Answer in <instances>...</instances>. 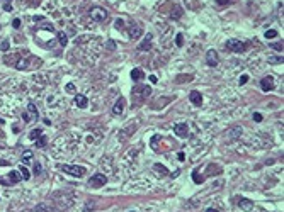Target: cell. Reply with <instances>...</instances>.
Returning a JSON list of instances; mask_svg holds the SVG:
<instances>
[{"label":"cell","instance_id":"cell-3","mask_svg":"<svg viewBox=\"0 0 284 212\" xmlns=\"http://www.w3.org/2000/svg\"><path fill=\"white\" fill-rule=\"evenodd\" d=\"M37 117H39V114H37L36 105H34L33 102H29L27 104V112L22 114V119L26 122H31V121H37Z\"/></svg>","mask_w":284,"mask_h":212},{"label":"cell","instance_id":"cell-21","mask_svg":"<svg viewBox=\"0 0 284 212\" xmlns=\"http://www.w3.org/2000/svg\"><path fill=\"white\" fill-rule=\"evenodd\" d=\"M267 61L270 63V65H282V61H284V58L282 56H270Z\"/></svg>","mask_w":284,"mask_h":212},{"label":"cell","instance_id":"cell-7","mask_svg":"<svg viewBox=\"0 0 284 212\" xmlns=\"http://www.w3.org/2000/svg\"><path fill=\"white\" fill-rule=\"evenodd\" d=\"M206 63L209 66H218V63H220V58H218V53L214 51V49H209V51L206 53Z\"/></svg>","mask_w":284,"mask_h":212},{"label":"cell","instance_id":"cell-26","mask_svg":"<svg viewBox=\"0 0 284 212\" xmlns=\"http://www.w3.org/2000/svg\"><path fill=\"white\" fill-rule=\"evenodd\" d=\"M41 172H43L41 163H39V161H34V175H41Z\"/></svg>","mask_w":284,"mask_h":212},{"label":"cell","instance_id":"cell-33","mask_svg":"<svg viewBox=\"0 0 284 212\" xmlns=\"http://www.w3.org/2000/svg\"><path fill=\"white\" fill-rule=\"evenodd\" d=\"M276 51H282V43H274V44H270Z\"/></svg>","mask_w":284,"mask_h":212},{"label":"cell","instance_id":"cell-43","mask_svg":"<svg viewBox=\"0 0 284 212\" xmlns=\"http://www.w3.org/2000/svg\"><path fill=\"white\" fill-rule=\"evenodd\" d=\"M107 48H109V49H114V43H112V41H109V43H107Z\"/></svg>","mask_w":284,"mask_h":212},{"label":"cell","instance_id":"cell-36","mask_svg":"<svg viewBox=\"0 0 284 212\" xmlns=\"http://www.w3.org/2000/svg\"><path fill=\"white\" fill-rule=\"evenodd\" d=\"M114 27H116V29H121V27H123V21H121V19H118V21L114 22Z\"/></svg>","mask_w":284,"mask_h":212},{"label":"cell","instance_id":"cell-37","mask_svg":"<svg viewBox=\"0 0 284 212\" xmlns=\"http://www.w3.org/2000/svg\"><path fill=\"white\" fill-rule=\"evenodd\" d=\"M12 26H14L15 29H19V27H21V21H19V19H14V22H12Z\"/></svg>","mask_w":284,"mask_h":212},{"label":"cell","instance_id":"cell-24","mask_svg":"<svg viewBox=\"0 0 284 212\" xmlns=\"http://www.w3.org/2000/svg\"><path fill=\"white\" fill-rule=\"evenodd\" d=\"M58 41H60V44H61V46H67V43H68L67 34H65V32H58Z\"/></svg>","mask_w":284,"mask_h":212},{"label":"cell","instance_id":"cell-44","mask_svg":"<svg viewBox=\"0 0 284 212\" xmlns=\"http://www.w3.org/2000/svg\"><path fill=\"white\" fill-rule=\"evenodd\" d=\"M177 158H179V160H181V161H182V160H184V153H182V151H181V153H179V154H177Z\"/></svg>","mask_w":284,"mask_h":212},{"label":"cell","instance_id":"cell-17","mask_svg":"<svg viewBox=\"0 0 284 212\" xmlns=\"http://www.w3.org/2000/svg\"><path fill=\"white\" fill-rule=\"evenodd\" d=\"M31 160H33V151H31V150H26V151L22 153V160H21V161H22L24 165H29Z\"/></svg>","mask_w":284,"mask_h":212},{"label":"cell","instance_id":"cell-14","mask_svg":"<svg viewBox=\"0 0 284 212\" xmlns=\"http://www.w3.org/2000/svg\"><path fill=\"white\" fill-rule=\"evenodd\" d=\"M240 207L243 209L245 212H248V210H252V209H254V202L252 200H248V199H240Z\"/></svg>","mask_w":284,"mask_h":212},{"label":"cell","instance_id":"cell-39","mask_svg":"<svg viewBox=\"0 0 284 212\" xmlns=\"http://www.w3.org/2000/svg\"><path fill=\"white\" fill-rule=\"evenodd\" d=\"M67 92H75V85L73 83H68L67 85Z\"/></svg>","mask_w":284,"mask_h":212},{"label":"cell","instance_id":"cell-29","mask_svg":"<svg viewBox=\"0 0 284 212\" xmlns=\"http://www.w3.org/2000/svg\"><path fill=\"white\" fill-rule=\"evenodd\" d=\"M21 176H22V180H29L31 178V175H29V172H27L24 166H21Z\"/></svg>","mask_w":284,"mask_h":212},{"label":"cell","instance_id":"cell-23","mask_svg":"<svg viewBox=\"0 0 284 212\" xmlns=\"http://www.w3.org/2000/svg\"><path fill=\"white\" fill-rule=\"evenodd\" d=\"M192 180H194L196 183H203L204 182V176H201L199 172H197V170H194V172H192Z\"/></svg>","mask_w":284,"mask_h":212},{"label":"cell","instance_id":"cell-22","mask_svg":"<svg viewBox=\"0 0 284 212\" xmlns=\"http://www.w3.org/2000/svg\"><path fill=\"white\" fill-rule=\"evenodd\" d=\"M192 80V75H179L177 78H175V81H177V83H187V81H191Z\"/></svg>","mask_w":284,"mask_h":212},{"label":"cell","instance_id":"cell-25","mask_svg":"<svg viewBox=\"0 0 284 212\" xmlns=\"http://www.w3.org/2000/svg\"><path fill=\"white\" fill-rule=\"evenodd\" d=\"M45 144H46V136L41 134L39 139H37V143H36V146H37V148H45Z\"/></svg>","mask_w":284,"mask_h":212},{"label":"cell","instance_id":"cell-30","mask_svg":"<svg viewBox=\"0 0 284 212\" xmlns=\"http://www.w3.org/2000/svg\"><path fill=\"white\" fill-rule=\"evenodd\" d=\"M175 44H177L179 48L184 46V36H182V34H177V37H175Z\"/></svg>","mask_w":284,"mask_h":212},{"label":"cell","instance_id":"cell-18","mask_svg":"<svg viewBox=\"0 0 284 212\" xmlns=\"http://www.w3.org/2000/svg\"><path fill=\"white\" fill-rule=\"evenodd\" d=\"M153 170H155V172H158V173H162L163 176H165V175H170V173H169V170H167L165 166H163V165H160V163L153 165Z\"/></svg>","mask_w":284,"mask_h":212},{"label":"cell","instance_id":"cell-41","mask_svg":"<svg viewBox=\"0 0 284 212\" xmlns=\"http://www.w3.org/2000/svg\"><path fill=\"white\" fill-rule=\"evenodd\" d=\"M150 81H151V83H157L158 80H157V77H155V75H150Z\"/></svg>","mask_w":284,"mask_h":212},{"label":"cell","instance_id":"cell-31","mask_svg":"<svg viewBox=\"0 0 284 212\" xmlns=\"http://www.w3.org/2000/svg\"><path fill=\"white\" fill-rule=\"evenodd\" d=\"M181 15H182V9H181V7H179V5H177V7L173 9V15H172V19H179V17H181Z\"/></svg>","mask_w":284,"mask_h":212},{"label":"cell","instance_id":"cell-34","mask_svg":"<svg viewBox=\"0 0 284 212\" xmlns=\"http://www.w3.org/2000/svg\"><path fill=\"white\" fill-rule=\"evenodd\" d=\"M27 68V61H19L17 63V70H26Z\"/></svg>","mask_w":284,"mask_h":212},{"label":"cell","instance_id":"cell-35","mask_svg":"<svg viewBox=\"0 0 284 212\" xmlns=\"http://www.w3.org/2000/svg\"><path fill=\"white\" fill-rule=\"evenodd\" d=\"M254 121H255V122H262V114L254 112Z\"/></svg>","mask_w":284,"mask_h":212},{"label":"cell","instance_id":"cell-38","mask_svg":"<svg viewBox=\"0 0 284 212\" xmlns=\"http://www.w3.org/2000/svg\"><path fill=\"white\" fill-rule=\"evenodd\" d=\"M0 48H2V51H7V49H9V41H4Z\"/></svg>","mask_w":284,"mask_h":212},{"label":"cell","instance_id":"cell-13","mask_svg":"<svg viewBox=\"0 0 284 212\" xmlns=\"http://www.w3.org/2000/svg\"><path fill=\"white\" fill-rule=\"evenodd\" d=\"M189 99H191V102L194 104V105H201V104H203V95L196 90H192L191 93H189Z\"/></svg>","mask_w":284,"mask_h":212},{"label":"cell","instance_id":"cell-10","mask_svg":"<svg viewBox=\"0 0 284 212\" xmlns=\"http://www.w3.org/2000/svg\"><path fill=\"white\" fill-rule=\"evenodd\" d=\"M260 88L264 92H270V90H274V80H272V77H264L260 80Z\"/></svg>","mask_w":284,"mask_h":212},{"label":"cell","instance_id":"cell-11","mask_svg":"<svg viewBox=\"0 0 284 212\" xmlns=\"http://www.w3.org/2000/svg\"><path fill=\"white\" fill-rule=\"evenodd\" d=\"M151 37H153L151 34H146V36H145V39L138 44V49H140V51H148V49L151 48Z\"/></svg>","mask_w":284,"mask_h":212},{"label":"cell","instance_id":"cell-1","mask_svg":"<svg viewBox=\"0 0 284 212\" xmlns=\"http://www.w3.org/2000/svg\"><path fill=\"white\" fill-rule=\"evenodd\" d=\"M60 168L65 173H68V175L77 176V178H82L85 175V168L84 166H78V165H60Z\"/></svg>","mask_w":284,"mask_h":212},{"label":"cell","instance_id":"cell-9","mask_svg":"<svg viewBox=\"0 0 284 212\" xmlns=\"http://www.w3.org/2000/svg\"><path fill=\"white\" fill-rule=\"evenodd\" d=\"M225 134H226V139H228V141H233V139L240 138V134H242V127H240V126H233V127L228 129Z\"/></svg>","mask_w":284,"mask_h":212},{"label":"cell","instance_id":"cell-2","mask_svg":"<svg viewBox=\"0 0 284 212\" xmlns=\"http://www.w3.org/2000/svg\"><path fill=\"white\" fill-rule=\"evenodd\" d=\"M90 17H92L95 22H104V21H107V17H109V12L102 7H92Z\"/></svg>","mask_w":284,"mask_h":212},{"label":"cell","instance_id":"cell-27","mask_svg":"<svg viewBox=\"0 0 284 212\" xmlns=\"http://www.w3.org/2000/svg\"><path fill=\"white\" fill-rule=\"evenodd\" d=\"M266 39H272V37H276L277 36V31H274V29H269V31H266Z\"/></svg>","mask_w":284,"mask_h":212},{"label":"cell","instance_id":"cell-19","mask_svg":"<svg viewBox=\"0 0 284 212\" xmlns=\"http://www.w3.org/2000/svg\"><path fill=\"white\" fill-rule=\"evenodd\" d=\"M141 77H143V73H141V70H140V68H133V70H131V80L138 81Z\"/></svg>","mask_w":284,"mask_h":212},{"label":"cell","instance_id":"cell-47","mask_svg":"<svg viewBox=\"0 0 284 212\" xmlns=\"http://www.w3.org/2000/svg\"><path fill=\"white\" fill-rule=\"evenodd\" d=\"M131 212H133V210H131Z\"/></svg>","mask_w":284,"mask_h":212},{"label":"cell","instance_id":"cell-32","mask_svg":"<svg viewBox=\"0 0 284 212\" xmlns=\"http://www.w3.org/2000/svg\"><path fill=\"white\" fill-rule=\"evenodd\" d=\"M248 81V75H242V77H240V80H238V83L240 85H245Z\"/></svg>","mask_w":284,"mask_h":212},{"label":"cell","instance_id":"cell-16","mask_svg":"<svg viewBox=\"0 0 284 212\" xmlns=\"http://www.w3.org/2000/svg\"><path fill=\"white\" fill-rule=\"evenodd\" d=\"M9 180H10V183H17V182H21V180H22V176H21V173L19 172H10L9 173Z\"/></svg>","mask_w":284,"mask_h":212},{"label":"cell","instance_id":"cell-42","mask_svg":"<svg viewBox=\"0 0 284 212\" xmlns=\"http://www.w3.org/2000/svg\"><path fill=\"white\" fill-rule=\"evenodd\" d=\"M216 2H218V4H220V5H225V4H228L230 0H216Z\"/></svg>","mask_w":284,"mask_h":212},{"label":"cell","instance_id":"cell-40","mask_svg":"<svg viewBox=\"0 0 284 212\" xmlns=\"http://www.w3.org/2000/svg\"><path fill=\"white\" fill-rule=\"evenodd\" d=\"M4 10H5V12H10V10H12V5H10V4H5V5H4Z\"/></svg>","mask_w":284,"mask_h":212},{"label":"cell","instance_id":"cell-15","mask_svg":"<svg viewBox=\"0 0 284 212\" xmlns=\"http://www.w3.org/2000/svg\"><path fill=\"white\" fill-rule=\"evenodd\" d=\"M141 32H143V31H141L140 26H131V29H129V37H131V39H138V37L141 36Z\"/></svg>","mask_w":284,"mask_h":212},{"label":"cell","instance_id":"cell-46","mask_svg":"<svg viewBox=\"0 0 284 212\" xmlns=\"http://www.w3.org/2000/svg\"><path fill=\"white\" fill-rule=\"evenodd\" d=\"M0 124H4V119H2V117H0Z\"/></svg>","mask_w":284,"mask_h":212},{"label":"cell","instance_id":"cell-28","mask_svg":"<svg viewBox=\"0 0 284 212\" xmlns=\"http://www.w3.org/2000/svg\"><path fill=\"white\" fill-rule=\"evenodd\" d=\"M41 134H43V131H41V129H34V131H31L29 138H31V139H37Z\"/></svg>","mask_w":284,"mask_h":212},{"label":"cell","instance_id":"cell-20","mask_svg":"<svg viewBox=\"0 0 284 212\" xmlns=\"http://www.w3.org/2000/svg\"><path fill=\"white\" fill-rule=\"evenodd\" d=\"M33 212H49V207L45 204V202H41V204H37L36 207L33 209Z\"/></svg>","mask_w":284,"mask_h":212},{"label":"cell","instance_id":"cell-6","mask_svg":"<svg viewBox=\"0 0 284 212\" xmlns=\"http://www.w3.org/2000/svg\"><path fill=\"white\" fill-rule=\"evenodd\" d=\"M173 132L179 136V138H185L189 132V126L185 124V122H179V124L173 126Z\"/></svg>","mask_w":284,"mask_h":212},{"label":"cell","instance_id":"cell-45","mask_svg":"<svg viewBox=\"0 0 284 212\" xmlns=\"http://www.w3.org/2000/svg\"><path fill=\"white\" fill-rule=\"evenodd\" d=\"M206 212H218V210H216V209H208Z\"/></svg>","mask_w":284,"mask_h":212},{"label":"cell","instance_id":"cell-12","mask_svg":"<svg viewBox=\"0 0 284 212\" xmlns=\"http://www.w3.org/2000/svg\"><path fill=\"white\" fill-rule=\"evenodd\" d=\"M73 104L77 107H80V109H85V107H87V104H89V100H87V97H85V95L77 93V95H75V99H73Z\"/></svg>","mask_w":284,"mask_h":212},{"label":"cell","instance_id":"cell-4","mask_svg":"<svg viewBox=\"0 0 284 212\" xmlns=\"http://www.w3.org/2000/svg\"><path fill=\"white\" fill-rule=\"evenodd\" d=\"M225 46L230 49V51H233V53H242V51H245V43H242L240 39H228Z\"/></svg>","mask_w":284,"mask_h":212},{"label":"cell","instance_id":"cell-5","mask_svg":"<svg viewBox=\"0 0 284 212\" xmlns=\"http://www.w3.org/2000/svg\"><path fill=\"white\" fill-rule=\"evenodd\" d=\"M106 182H107V176L106 175H102V173H95V175H92L90 176V180H89V185L90 187H104L106 185Z\"/></svg>","mask_w":284,"mask_h":212},{"label":"cell","instance_id":"cell-8","mask_svg":"<svg viewBox=\"0 0 284 212\" xmlns=\"http://www.w3.org/2000/svg\"><path fill=\"white\" fill-rule=\"evenodd\" d=\"M124 107H126L124 97H119L118 102L114 104V107H112V114H114V115H121V114L124 112Z\"/></svg>","mask_w":284,"mask_h":212}]
</instances>
